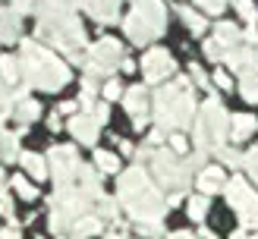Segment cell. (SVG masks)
<instances>
[{"label":"cell","instance_id":"cell-1","mask_svg":"<svg viewBox=\"0 0 258 239\" xmlns=\"http://www.w3.org/2000/svg\"><path fill=\"white\" fill-rule=\"evenodd\" d=\"M117 195L126 205L129 217H133L139 226L142 223H161L164 211H167V201L161 198L158 186L151 183V176L145 173V167H129L120 173V183H117Z\"/></svg>","mask_w":258,"mask_h":239},{"label":"cell","instance_id":"cell-2","mask_svg":"<svg viewBox=\"0 0 258 239\" xmlns=\"http://www.w3.org/2000/svg\"><path fill=\"white\" fill-rule=\"evenodd\" d=\"M19 66H22V82L41 88V92H60L70 82V66L38 41H22Z\"/></svg>","mask_w":258,"mask_h":239},{"label":"cell","instance_id":"cell-3","mask_svg":"<svg viewBox=\"0 0 258 239\" xmlns=\"http://www.w3.org/2000/svg\"><path fill=\"white\" fill-rule=\"evenodd\" d=\"M154 120L161 129H183L196 120V98L192 88L186 85V79L161 85L154 95Z\"/></svg>","mask_w":258,"mask_h":239},{"label":"cell","instance_id":"cell-4","mask_svg":"<svg viewBox=\"0 0 258 239\" xmlns=\"http://www.w3.org/2000/svg\"><path fill=\"white\" fill-rule=\"evenodd\" d=\"M167 25L164 0H133V13L123 22V32L133 44H151Z\"/></svg>","mask_w":258,"mask_h":239},{"label":"cell","instance_id":"cell-5","mask_svg":"<svg viewBox=\"0 0 258 239\" xmlns=\"http://www.w3.org/2000/svg\"><path fill=\"white\" fill-rule=\"evenodd\" d=\"M227 113L221 107V101H217V95L211 92V98L202 104L199 110V117H196V145L199 151H217V148H224V138L230 135L227 132Z\"/></svg>","mask_w":258,"mask_h":239},{"label":"cell","instance_id":"cell-6","mask_svg":"<svg viewBox=\"0 0 258 239\" xmlns=\"http://www.w3.org/2000/svg\"><path fill=\"white\" fill-rule=\"evenodd\" d=\"M123 63V44L113 41V38H101L98 44H92L85 57V69L88 75H107Z\"/></svg>","mask_w":258,"mask_h":239},{"label":"cell","instance_id":"cell-7","mask_svg":"<svg viewBox=\"0 0 258 239\" xmlns=\"http://www.w3.org/2000/svg\"><path fill=\"white\" fill-rule=\"evenodd\" d=\"M227 198H230V205L236 208L242 226H258V195L249 189L246 180H239V176L230 180L227 183Z\"/></svg>","mask_w":258,"mask_h":239},{"label":"cell","instance_id":"cell-8","mask_svg":"<svg viewBox=\"0 0 258 239\" xmlns=\"http://www.w3.org/2000/svg\"><path fill=\"white\" fill-rule=\"evenodd\" d=\"M47 161H50V170H54V176H57V189L70 186L76 180V173H79V167H82V161H79V154H76L73 145L50 148L47 151Z\"/></svg>","mask_w":258,"mask_h":239},{"label":"cell","instance_id":"cell-9","mask_svg":"<svg viewBox=\"0 0 258 239\" xmlns=\"http://www.w3.org/2000/svg\"><path fill=\"white\" fill-rule=\"evenodd\" d=\"M154 173H158L161 186H183L186 176H189V164L186 161H176L173 151H158L154 154Z\"/></svg>","mask_w":258,"mask_h":239},{"label":"cell","instance_id":"cell-10","mask_svg":"<svg viewBox=\"0 0 258 239\" xmlns=\"http://www.w3.org/2000/svg\"><path fill=\"white\" fill-rule=\"evenodd\" d=\"M142 72H145L148 82H164L167 75H173L176 72V63L170 57V50H164V47L148 50V54L142 57Z\"/></svg>","mask_w":258,"mask_h":239},{"label":"cell","instance_id":"cell-11","mask_svg":"<svg viewBox=\"0 0 258 239\" xmlns=\"http://www.w3.org/2000/svg\"><path fill=\"white\" fill-rule=\"evenodd\" d=\"M123 104H126L129 120L136 123V129H145L148 126V88L145 85H133L123 95Z\"/></svg>","mask_w":258,"mask_h":239},{"label":"cell","instance_id":"cell-12","mask_svg":"<svg viewBox=\"0 0 258 239\" xmlns=\"http://www.w3.org/2000/svg\"><path fill=\"white\" fill-rule=\"evenodd\" d=\"M67 129L73 132L76 142H82V145H98V123L92 113H76V117L67 123Z\"/></svg>","mask_w":258,"mask_h":239},{"label":"cell","instance_id":"cell-13","mask_svg":"<svg viewBox=\"0 0 258 239\" xmlns=\"http://www.w3.org/2000/svg\"><path fill=\"white\" fill-rule=\"evenodd\" d=\"M199 189H202V195H214V192H221V189H227V176L221 167H202L199 170Z\"/></svg>","mask_w":258,"mask_h":239},{"label":"cell","instance_id":"cell-14","mask_svg":"<svg viewBox=\"0 0 258 239\" xmlns=\"http://www.w3.org/2000/svg\"><path fill=\"white\" fill-rule=\"evenodd\" d=\"M82 4H85V13L92 19H98V22H113L117 19L120 0H82Z\"/></svg>","mask_w":258,"mask_h":239},{"label":"cell","instance_id":"cell-15","mask_svg":"<svg viewBox=\"0 0 258 239\" xmlns=\"http://www.w3.org/2000/svg\"><path fill=\"white\" fill-rule=\"evenodd\" d=\"M19 38V13L16 10H0V44H13Z\"/></svg>","mask_w":258,"mask_h":239},{"label":"cell","instance_id":"cell-16","mask_svg":"<svg viewBox=\"0 0 258 239\" xmlns=\"http://www.w3.org/2000/svg\"><path fill=\"white\" fill-rule=\"evenodd\" d=\"M16 123H22V126H29V123H35L38 117H41V104L38 101H32V98H22V101H16L13 104V113H10Z\"/></svg>","mask_w":258,"mask_h":239},{"label":"cell","instance_id":"cell-17","mask_svg":"<svg viewBox=\"0 0 258 239\" xmlns=\"http://www.w3.org/2000/svg\"><path fill=\"white\" fill-rule=\"evenodd\" d=\"M214 41L221 44V47H224V54H227V50H233V47L242 44V32L236 29L233 22H221V25L214 29Z\"/></svg>","mask_w":258,"mask_h":239},{"label":"cell","instance_id":"cell-18","mask_svg":"<svg viewBox=\"0 0 258 239\" xmlns=\"http://www.w3.org/2000/svg\"><path fill=\"white\" fill-rule=\"evenodd\" d=\"M255 129H258V120L252 117V113H236V117L230 120V138H236V142L249 138Z\"/></svg>","mask_w":258,"mask_h":239},{"label":"cell","instance_id":"cell-19","mask_svg":"<svg viewBox=\"0 0 258 239\" xmlns=\"http://www.w3.org/2000/svg\"><path fill=\"white\" fill-rule=\"evenodd\" d=\"M22 161V167H25V173L29 176H35V180H44L47 176V157H41V154H35V151H25V154L19 157Z\"/></svg>","mask_w":258,"mask_h":239},{"label":"cell","instance_id":"cell-20","mask_svg":"<svg viewBox=\"0 0 258 239\" xmlns=\"http://www.w3.org/2000/svg\"><path fill=\"white\" fill-rule=\"evenodd\" d=\"M101 233V217H92V214H85L73 223V236L76 239H88V236H98Z\"/></svg>","mask_w":258,"mask_h":239},{"label":"cell","instance_id":"cell-21","mask_svg":"<svg viewBox=\"0 0 258 239\" xmlns=\"http://www.w3.org/2000/svg\"><path fill=\"white\" fill-rule=\"evenodd\" d=\"M0 157H4V161H19L22 157L19 132H4V135H0Z\"/></svg>","mask_w":258,"mask_h":239},{"label":"cell","instance_id":"cell-22","mask_svg":"<svg viewBox=\"0 0 258 239\" xmlns=\"http://www.w3.org/2000/svg\"><path fill=\"white\" fill-rule=\"evenodd\" d=\"M0 72H4V82H7V85H19V82H22L19 57H0Z\"/></svg>","mask_w":258,"mask_h":239},{"label":"cell","instance_id":"cell-23","mask_svg":"<svg viewBox=\"0 0 258 239\" xmlns=\"http://www.w3.org/2000/svg\"><path fill=\"white\" fill-rule=\"evenodd\" d=\"M10 186L16 189V195H19V198H25V201H35V198H38V186H35V183H29V176H13Z\"/></svg>","mask_w":258,"mask_h":239},{"label":"cell","instance_id":"cell-24","mask_svg":"<svg viewBox=\"0 0 258 239\" xmlns=\"http://www.w3.org/2000/svg\"><path fill=\"white\" fill-rule=\"evenodd\" d=\"M179 19L189 25V32H192V35H202V32H205V16H199V13L192 10V7H179Z\"/></svg>","mask_w":258,"mask_h":239},{"label":"cell","instance_id":"cell-25","mask_svg":"<svg viewBox=\"0 0 258 239\" xmlns=\"http://www.w3.org/2000/svg\"><path fill=\"white\" fill-rule=\"evenodd\" d=\"M98 170H104V173H117V167H120V161H117V154H110V151H98Z\"/></svg>","mask_w":258,"mask_h":239},{"label":"cell","instance_id":"cell-26","mask_svg":"<svg viewBox=\"0 0 258 239\" xmlns=\"http://www.w3.org/2000/svg\"><path fill=\"white\" fill-rule=\"evenodd\" d=\"M205 211H208V198H205V195L189 198V217H192V220H202Z\"/></svg>","mask_w":258,"mask_h":239},{"label":"cell","instance_id":"cell-27","mask_svg":"<svg viewBox=\"0 0 258 239\" xmlns=\"http://www.w3.org/2000/svg\"><path fill=\"white\" fill-rule=\"evenodd\" d=\"M239 92L246 101H252V104H258V75H252V79H242L239 82Z\"/></svg>","mask_w":258,"mask_h":239},{"label":"cell","instance_id":"cell-28","mask_svg":"<svg viewBox=\"0 0 258 239\" xmlns=\"http://www.w3.org/2000/svg\"><path fill=\"white\" fill-rule=\"evenodd\" d=\"M236 10H239V16L246 19L249 25H255V19H258V13H255V7H252V0H230Z\"/></svg>","mask_w":258,"mask_h":239},{"label":"cell","instance_id":"cell-29","mask_svg":"<svg viewBox=\"0 0 258 239\" xmlns=\"http://www.w3.org/2000/svg\"><path fill=\"white\" fill-rule=\"evenodd\" d=\"M101 217H117V201H113V198H104V195H101Z\"/></svg>","mask_w":258,"mask_h":239},{"label":"cell","instance_id":"cell-30","mask_svg":"<svg viewBox=\"0 0 258 239\" xmlns=\"http://www.w3.org/2000/svg\"><path fill=\"white\" fill-rule=\"evenodd\" d=\"M242 164H246V167H249V173L255 176V180H258V145L249 151V154L246 157H242Z\"/></svg>","mask_w":258,"mask_h":239},{"label":"cell","instance_id":"cell-31","mask_svg":"<svg viewBox=\"0 0 258 239\" xmlns=\"http://www.w3.org/2000/svg\"><path fill=\"white\" fill-rule=\"evenodd\" d=\"M224 4H227V0H199V7L205 13H211V16H217V13L224 10Z\"/></svg>","mask_w":258,"mask_h":239},{"label":"cell","instance_id":"cell-32","mask_svg":"<svg viewBox=\"0 0 258 239\" xmlns=\"http://www.w3.org/2000/svg\"><path fill=\"white\" fill-rule=\"evenodd\" d=\"M205 54H208L211 60H224V47L211 38V41H205Z\"/></svg>","mask_w":258,"mask_h":239},{"label":"cell","instance_id":"cell-33","mask_svg":"<svg viewBox=\"0 0 258 239\" xmlns=\"http://www.w3.org/2000/svg\"><path fill=\"white\" fill-rule=\"evenodd\" d=\"M217 154H221V161H224V164H230V167H236V164L242 161L236 151H230V148H217Z\"/></svg>","mask_w":258,"mask_h":239},{"label":"cell","instance_id":"cell-34","mask_svg":"<svg viewBox=\"0 0 258 239\" xmlns=\"http://www.w3.org/2000/svg\"><path fill=\"white\" fill-rule=\"evenodd\" d=\"M101 92H104V98H107V101H117V98H123V92H120V85H117V82H107L104 88H101Z\"/></svg>","mask_w":258,"mask_h":239},{"label":"cell","instance_id":"cell-35","mask_svg":"<svg viewBox=\"0 0 258 239\" xmlns=\"http://www.w3.org/2000/svg\"><path fill=\"white\" fill-rule=\"evenodd\" d=\"M189 72H192V79H196V85H208V75H205L202 66H189Z\"/></svg>","mask_w":258,"mask_h":239},{"label":"cell","instance_id":"cell-36","mask_svg":"<svg viewBox=\"0 0 258 239\" xmlns=\"http://www.w3.org/2000/svg\"><path fill=\"white\" fill-rule=\"evenodd\" d=\"M92 117H95V123H98V126H101V123H107V107H104V104H95Z\"/></svg>","mask_w":258,"mask_h":239},{"label":"cell","instance_id":"cell-37","mask_svg":"<svg viewBox=\"0 0 258 239\" xmlns=\"http://www.w3.org/2000/svg\"><path fill=\"white\" fill-rule=\"evenodd\" d=\"M170 148H173V154H183V151H186V138L183 135H173L170 138Z\"/></svg>","mask_w":258,"mask_h":239},{"label":"cell","instance_id":"cell-38","mask_svg":"<svg viewBox=\"0 0 258 239\" xmlns=\"http://www.w3.org/2000/svg\"><path fill=\"white\" fill-rule=\"evenodd\" d=\"M214 82L221 85V88H233V79H230V72H224V69H221V72L214 75Z\"/></svg>","mask_w":258,"mask_h":239},{"label":"cell","instance_id":"cell-39","mask_svg":"<svg viewBox=\"0 0 258 239\" xmlns=\"http://www.w3.org/2000/svg\"><path fill=\"white\" fill-rule=\"evenodd\" d=\"M76 107H79V104H76V101H63L57 113H73V117H76Z\"/></svg>","mask_w":258,"mask_h":239},{"label":"cell","instance_id":"cell-40","mask_svg":"<svg viewBox=\"0 0 258 239\" xmlns=\"http://www.w3.org/2000/svg\"><path fill=\"white\" fill-rule=\"evenodd\" d=\"M0 239H19L16 230H0Z\"/></svg>","mask_w":258,"mask_h":239},{"label":"cell","instance_id":"cell-41","mask_svg":"<svg viewBox=\"0 0 258 239\" xmlns=\"http://www.w3.org/2000/svg\"><path fill=\"white\" fill-rule=\"evenodd\" d=\"M47 123H50V129H60V113H50Z\"/></svg>","mask_w":258,"mask_h":239},{"label":"cell","instance_id":"cell-42","mask_svg":"<svg viewBox=\"0 0 258 239\" xmlns=\"http://www.w3.org/2000/svg\"><path fill=\"white\" fill-rule=\"evenodd\" d=\"M179 201H183V195H179V192H176V195H170V198H167V205H170V208H173V205H179Z\"/></svg>","mask_w":258,"mask_h":239},{"label":"cell","instance_id":"cell-43","mask_svg":"<svg viewBox=\"0 0 258 239\" xmlns=\"http://www.w3.org/2000/svg\"><path fill=\"white\" fill-rule=\"evenodd\" d=\"M107 239H126V233L123 230H113V233H107Z\"/></svg>","mask_w":258,"mask_h":239},{"label":"cell","instance_id":"cell-44","mask_svg":"<svg viewBox=\"0 0 258 239\" xmlns=\"http://www.w3.org/2000/svg\"><path fill=\"white\" fill-rule=\"evenodd\" d=\"M170 239H196L192 233H170Z\"/></svg>","mask_w":258,"mask_h":239},{"label":"cell","instance_id":"cell-45","mask_svg":"<svg viewBox=\"0 0 258 239\" xmlns=\"http://www.w3.org/2000/svg\"><path fill=\"white\" fill-rule=\"evenodd\" d=\"M230 239H242V230H236V233H233V236H230Z\"/></svg>","mask_w":258,"mask_h":239},{"label":"cell","instance_id":"cell-46","mask_svg":"<svg viewBox=\"0 0 258 239\" xmlns=\"http://www.w3.org/2000/svg\"><path fill=\"white\" fill-rule=\"evenodd\" d=\"M0 183H4V173H0Z\"/></svg>","mask_w":258,"mask_h":239},{"label":"cell","instance_id":"cell-47","mask_svg":"<svg viewBox=\"0 0 258 239\" xmlns=\"http://www.w3.org/2000/svg\"><path fill=\"white\" fill-rule=\"evenodd\" d=\"M252 239H258V236H252Z\"/></svg>","mask_w":258,"mask_h":239}]
</instances>
